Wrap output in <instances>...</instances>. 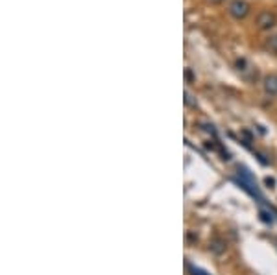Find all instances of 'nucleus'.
Listing matches in <instances>:
<instances>
[{"label":"nucleus","mask_w":277,"mask_h":275,"mask_svg":"<svg viewBox=\"0 0 277 275\" xmlns=\"http://www.w3.org/2000/svg\"><path fill=\"white\" fill-rule=\"evenodd\" d=\"M185 80H187V84L196 82V74L192 72V68H185Z\"/></svg>","instance_id":"obj_6"},{"label":"nucleus","mask_w":277,"mask_h":275,"mask_svg":"<svg viewBox=\"0 0 277 275\" xmlns=\"http://www.w3.org/2000/svg\"><path fill=\"white\" fill-rule=\"evenodd\" d=\"M227 13L235 21H244L252 13V4L248 0H231L229 6H227Z\"/></svg>","instance_id":"obj_1"},{"label":"nucleus","mask_w":277,"mask_h":275,"mask_svg":"<svg viewBox=\"0 0 277 275\" xmlns=\"http://www.w3.org/2000/svg\"><path fill=\"white\" fill-rule=\"evenodd\" d=\"M255 26L259 28L260 32H270V30H274L277 26V15L274 11H270V9H264L255 19Z\"/></svg>","instance_id":"obj_2"},{"label":"nucleus","mask_w":277,"mask_h":275,"mask_svg":"<svg viewBox=\"0 0 277 275\" xmlns=\"http://www.w3.org/2000/svg\"><path fill=\"white\" fill-rule=\"evenodd\" d=\"M259 216H260V222H262V224H268V225L274 224V214H272V212H268L266 209H260Z\"/></svg>","instance_id":"obj_5"},{"label":"nucleus","mask_w":277,"mask_h":275,"mask_svg":"<svg viewBox=\"0 0 277 275\" xmlns=\"http://www.w3.org/2000/svg\"><path fill=\"white\" fill-rule=\"evenodd\" d=\"M185 104H187V106H192V107H196V104L192 102V96H191V92H189V91H185Z\"/></svg>","instance_id":"obj_8"},{"label":"nucleus","mask_w":277,"mask_h":275,"mask_svg":"<svg viewBox=\"0 0 277 275\" xmlns=\"http://www.w3.org/2000/svg\"><path fill=\"white\" fill-rule=\"evenodd\" d=\"M262 91L266 96H277V74H266L262 78Z\"/></svg>","instance_id":"obj_3"},{"label":"nucleus","mask_w":277,"mask_h":275,"mask_svg":"<svg viewBox=\"0 0 277 275\" xmlns=\"http://www.w3.org/2000/svg\"><path fill=\"white\" fill-rule=\"evenodd\" d=\"M207 2H211V4H214V6H220V4H224L226 0H207Z\"/></svg>","instance_id":"obj_9"},{"label":"nucleus","mask_w":277,"mask_h":275,"mask_svg":"<svg viewBox=\"0 0 277 275\" xmlns=\"http://www.w3.org/2000/svg\"><path fill=\"white\" fill-rule=\"evenodd\" d=\"M189 272L192 275H209L207 272H203V270H200V268H194V266H189Z\"/></svg>","instance_id":"obj_7"},{"label":"nucleus","mask_w":277,"mask_h":275,"mask_svg":"<svg viewBox=\"0 0 277 275\" xmlns=\"http://www.w3.org/2000/svg\"><path fill=\"white\" fill-rule=\"evenodd\" d=\"M264 181H266V185H270V189H272V187H274V179H270V177H266V179H264Z\"/></svg>","instance_id":"obj_10"},{"label":"nucleus","mask_w":277,"mask_h":275,"mask_svg":"<svg viewBox=\"0 0 277 275\" xmlns=\"http://www.w3.org/2000/svg\"><path fill=\"white\" fill-rule=\"evenodd\" d=\"M264 46H266L270 52L277 54V34L268 35V37H266V41H264Z\"/></svg>","instance_id":"obj_4"}]
</instances>
